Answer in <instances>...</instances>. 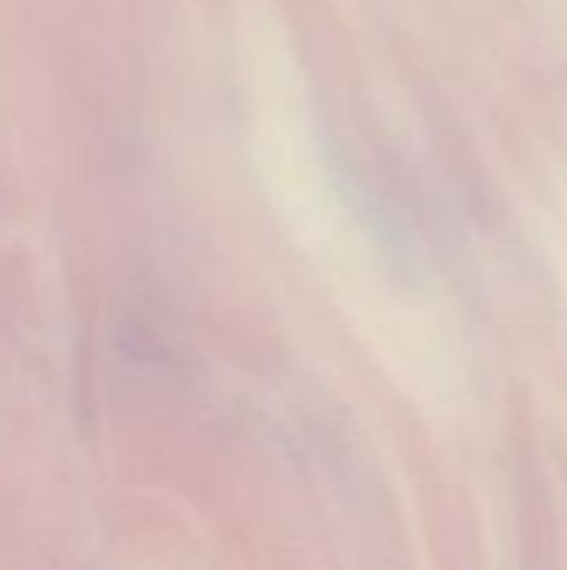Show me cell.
Returning <instances> with one entry per match:
<instances>
[]
</instances>
